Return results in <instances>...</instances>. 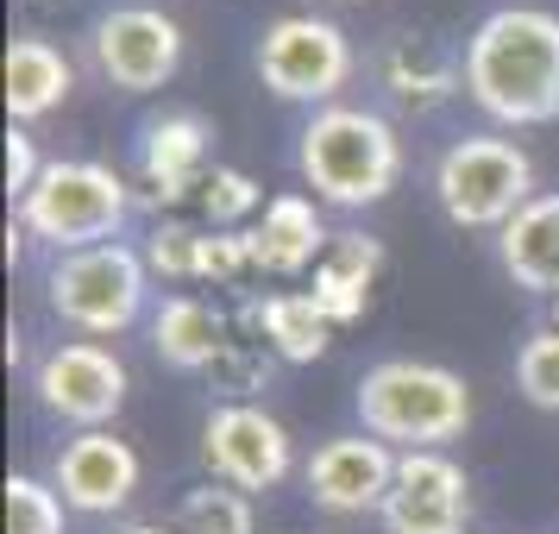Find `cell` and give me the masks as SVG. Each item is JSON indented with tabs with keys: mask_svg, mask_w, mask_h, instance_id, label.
Returning <instances> with one entry per match:
<instances>
[{
	"mask_svg": "<svg viewBox=\"0 0 559 534\" xmlns=\"http://www.w3.org/2000/svg\"><path fill=\"white\" fill-rule=\"evenodd\" d=\"M321 246H328V227H321L314 202H302V195H271V202H264V221L252 227L258 271L296 277V271H308V264L321 258Z\"/></svg>",
	"mask_w": 559,
	"mask_h": 534,
	"instance_id": "19",
	"label": "cell"
},
{
	"mask_svg": "<svg viewBox=\"0 0 559 534\" xmlns=\"http://www.w3.org/2000/svg\"><path fill=\"white\" fill-rule=\"evenodd\" d=\"M497 258L515 277V289L534 296H559V195H534L503 233H497Z\"/></svg>",
	"mask_w": 559,
	"mask_h": 534,
	"instance_id": "16",
	"label": "cell"
},
{
	"mask_svg": "<svg viewBox=\"0 0 559 534\" xmlns=\"http://www.w3.org/2000/svg\"><path fill=\"white\" fill-rule=\"evenodd\" d=\"M38 177H45V164H38V152H32L26 132L13 127V132H7V195H13V202H26Z\"/></svg>",
	"mask_w": 559,
	"mask_h": 534,
	"instance_id": "28",
	"label": "cell"
},
{
	"mask_svg": "<svg viewBox=\"0 0 559 534\" xmlns=\"http://www.w3.org/2000/svg\"><path fill=\"white\" fill-rule=\"evenodd\" d=\"M202 246L207 233L202 227H182V221H164V227H152V239H145V264L152 271H164V277H202Z\"/></svg>",
	"mask_w": 559,
	"mask_h": 534,
	"instance_id": "27",
	"label": "cell"
},
{
	"mask_svg": "<svg viewBox=\"0 0 559 534\" xmlns=\"http://www.w3.org/2000/svg\"><path fill=\"white\" fill-rule=\"evenodd\" d=\"M51 484H57V497L70 509H82V515L127 509L132 490H139V453H132L127 440H114L107 428H88L57 453Z\"/></svg>",
	"mask_w": 559,
	"mask_h": 534,
	"instance_id": "13",
	"label": "cell"
},
{
	"mask_svg": "<svg viewBox=\"0 0 559 534\" xmlns=\"http://www.w3.org/2000/svg\"><path fill=\"white\" fill-rule=\"evenodd\" d=\"M145 252H132V246H88V252H63L51 264V283H45V296H51V315L57 321H70L82 333H120L139 321V308H145Z\"/></svg>",
	"mask_w": 559,
	"mask_h": 534,
	"instance_id": "6",
	"label": "cell"
},
{
	"mask_svg": "<svg viewBox=\"0 0 559 534\" xmlns=\"http://www.w3.org/2000/svg\"><path fill=\"white\" fill-rule=\"evenodd\" d=\"M396 459L390 440L378 434H340V440H321L314 459H308V497L328 509V515H371L383 509L390 484H396Z\"/></svg>",
	"mask_w": 559,
	"mask_h": 534,
	"instance_id": "11",
	"label": "cell"
},
{
	"mask_svg": "<svg viewBox=\"0 0 559 534\" xmlns=\"http://www.w3.org/2000/svg\"><path fill=\"white\" fill-rule=\"evenodd\" d=\"M465 95L503 127L559 120V20L540 7H503L465 38Z\"/></svg>",
	"mask_w": 559,
	"mask_h": 534,
	"instance_id": "1",
	"label": "cell"
},
{
	"mask_svg": "<svg viewBox=\"0 0 559 534\" xmlns=\"http://www.w3.org/2000/svg\"><path fill=\"white\" fill-rule=\"evenodd\" d=\"M271 371H277V365H271V353H264L258 340H246V333H239L227 353L207 365V390H214L221 403H252L258 390H271Z\"/></svg>",
	"mask_w": 559,
	"mask_h": 534,
	"instance_id": "23",
	"label": "cell"
},
{
	"mask_svg": "<svg viewBox=\"0 0 559 534\" xmlns=\"http://www.w3.org/2000/svg\"><path fill=\"white\" fill-rule=\"evenodd\" d=\"M308 189L333 207H371L403 177V139L371 107H321L296 145Z\"/></svg>",
	"mask_w": 559,
	"mask_h": 534,
	"instance_id": "3",
	"label": "cell"
},
{
	"mask_svg": "<svg viewBox=\"0 0 559 534\" xmlns=\"http://www.w3.org/2000/svg\"><path fill=\"white\" fill-rule=\"evenodd\" d=\"M252 497L246 490H233V484H202V490H189L177 503V529L182 534H252Z\"/></svg>",
	"mask_w": 559,
	"mask_h": 534,
	"instance_id": "22",
	"label": "cell"
},
{
	"mask_svg": "<svg viewBox=\"0 0 559 534\" xmlns=\"http://www.w3.org/2000/svg\"><path fill=\"white\" fill-rule=\"evenodd\" d=\"M120 534H182V529H164V522H132V529H120Z\"/></svg>",
	"mask_w": 559,
	"mask_h": 534,
	"instance_id": "29",
	"label": "cell"
},
{
	"mask_svg": "<svg viewBox=\"0 0 559 534\" xmlns=\"http://www.w3.org/2000/svg\"><path fill=\"white\" fill-rule=\"evenodd\" d=\"M433 195L453 227H497L503 233L534 202V164L509 139H459L433 164Z\"/></svg>",
	"mask_w": 559,
	"mask_h": 534,
	"instance_id": "5",
	"label": "cell"
},
{
	"mask_svg": "<svg viewBox=\"0 0 559 534\" xmlns=\"http://www.w3.org/2000/svg\"><path fill=\"white\" fill-rule=\"evenodd\" d=\"M38 403L51 408L57 422H76L82 434L102 428L127 403V365L95 340H70V346L45 353V365H38Z\"/></svg>",
	"mask_w": 559,
	"mask_h": 534,
	"instance_id": "10",
	"label": "cell"
},
{
	"mask_svg": "<svg viewBox=\"0 0 559 534\" xmlns=\"http://www.w3.org/2000/svg\"><path fill=\"white\" fill-rule=\"evenodd\" d=\"M233 340H239V333H233L227 308L202 302V296H170V302L157 308V321H152L157 358L177 365V371H207Z\"/></svg>",
	"mask_w": 559,
	"mask_h": 534,
	"instance_id": "17",
	"label": "cell"
},
{
	"mask_svg": "<svg viewBox=\"0 0 559 534\" xmlns=\"http://www.w3.org/2000/svg\"><path fill=\"white\" fill-rule=\"evenodd\" d=\"M127 207L132 189L120 182V170L88 157H51L20 202V227L51 239L57 252H88V246H114V233L127 227Z\"/></svg>",
	"mask_w": 559,
	"mask_h": 534,
	"instance_id": "4",
	"label": "cell"
},
{
	"mask_svg": "<svg viewBox=\"0 0 559 534\" xmlns=\"http://www.w3.org/2000/svg\"><path fill=\"white\" fill-rule=\"evenodd\" d=\"M378 82L403 114H433L465 88V57H453L428 32H396L378 51Z\"/></svg>",
	"mask_w": 559,
	"mask_h": 534,
	"instance_id": "14",
	"label": "cell"
},
{
	"mask_svg": "<svg viewBox=\"0 0 559 534\" xmlns=\"http://www.w3.org/2000/svg\"><path fill=\"white\" fill-rule=\"evenodd\" d=\"M515 390L528 396L534 408H559V333L554 328H540L515 353Z\"/></svg>",
	"mask_w": 559,
	"mask_h": 534,
	"instance_id": "26",
	"label": "cell"
},
{
	"mask_svg": "<svg viewBox=\"0 0 559 534\" xmlns=\"http://www.w3.org/2000/svg\"><path fill=\"white\" fill-rule=\"evenodd\" d=\"M202 459L221 484L252 497V490L283 484V472H289V434H283L277 415H264L252 403H221L202 428Z\"/></svg>",
	"mask_w": 559,
	"mask_h": 534,
	"instance_id": "9",
	"label": "cell"
},
{
	"mask_svg": "<svg viewBox=\"0 0 559 534\" xmlns=\"http://www.w3.org/2000/svg\"><path fill=\"white\" fill-rule=\"evenodd\" d=\"M258 76L277 102H333L353 76V45L333 20L289 13L258 38Z\"/></svg>",
	"mask_w": 559,
	"mask_h": 534,
	"instance_id": "7",
	"label": "cell"
},
{
	"mask_svg": "<svg viewBox=\"0 0 559 534\" xmlns=\"http://www.w3.org/2000/svg\"><path fill=\"white\" fill-rule=\"evenodd\" d=\"M547 328H554V333H559V296H554V315H547Z\"/></svg>",
	"mask_w": 559,
	"mask_h": 534,
	"instance_id": "30",
	"label": "cell"
},
{
	"mask_svg": "<svg viewBox=\"0 0 559 534\" xmlns=\"http://www.w3.org/2000/svg\"><path fill=\"white\" fill-rule=\"evenodd\" d=\"M63 509L70 503L57 497V484L26 472L7 478V534H63Z\"/></svg>",
	"mask_w": 559,
	"mask_h": 534,
	"instance_id": "24",
	"label": "cell"
},
{
	"mask_svg": "<svg viewBox=\"0 0 559 534\" xmlns=\"http://www.w3.org/2000/svg\"><path fill=\"white\" fill-rule=\"evenodd\" d=\"M70 95V57L51 38H13L7 45V114L13 120H45Z\"/></svg>",
	"mask_w": 559,
	"mask_h": 534,
	"instance_id": "20",
	"label": "cell"
},
{
	"mask_svg": "<svg viewBox=\"0 0 559 534\" xmlns=\"http://www.w3.org/2000/svg\"><path fill=\"white\" fill-rule=\"evenodd\" d=\"M358 422L403 453H440L472 422V390L459 371L428 358H383L358 378Z\"/></svg>",
	"mask_w": 559,
	"mask_h": 534,
	"instance_id": "2",
	"label": "cell"
},
{
	"mask_svg": "<svg viewBox=\"0 0 559 534\" xmlns=\"http://www.w3.org/2000/svg\"><path fill=\"white\" fill-rule=\"evenodd\" d=\"M378 515L390 534H465L472 484L447 453H403Z\"/></svg>",
	"mask_w": 559,
	"mask_h": 534,
	"instance_id": "12",
	"label": "cell"
},
{
	"mask_svg": "<svg viewBox=\"0 0 559 534\" xmlns=\"http://www.w3.org/2000/svg\"><path fill=\"white\" fill-rule=\"evenodd\" d=\"M207 120L202 114H164L145 127V189L152 202H182L189 189H202L207 177Z\"/></svg>",
	"mask_w": 559,
	"mask_h": 534,
	"instance_id": "15",
	"label": "cell"
},
{
	"mask_svg": "<svg viewBox=\"0 0 559 534\" xmlns=\"http://www.w3.org/2000/svg\"><path fill=\"white\" fill-rule=\"evenodd\" d=\"M378 271H383V246H378V239H365V233H346V239L314 264V302L333 315V328L365 315Z\"/></svg>",
	"mask_w": 559,
	"mask_h": 534,
	"instance_id": "21",
	"label": "cell"
},
{
	"mask_svg": "<svg viewBox=\"0 0 559 534\" xmlns=\"http://www.w3.org/2000/svg\"><path fill=\"white\" fill-rule=\"evenodd\" d=\"M88 45H95L102 76L120 95H152V88H164L177 76L182 63V32L157 7H114V13H102Z\"/></svg>",
	"mask_w": 559,
	"mask_h": 534,
	"instance_id": "8",
	"label": "cell"
},
{
	"mask_svg": "<svg viewBox=\"0 0 559 534\" xmlns=\"http://www.w3.org/2000/svg\"><path fill=\"white\" fill-rule=\"evenodd\" d=\"M252 333H264V346L283 358V365H314L333 340V315L314 302V289H283V296H264V302H246L239 315Z\"/></svg>",
	"mask_w": 559,
	"mask_h": 534,
	"instance_id": "18",
	"label": "cell"
},
{
	"mask_svg": "<svg viewBox=\"0 0 559 534\" xmlns=\"http://www.w3.org/2000/svg\"><path fill=\"white\" fill-rule=\"evenodd\" d=\"M195 195H202V214H207L221 233H233V221H246V214L264 202V195H258V182L246 177V170H233V164H214Z\"/></svg>",
	"mask_w": 559,
	"mask_h": 534,
	"instance_id": "25",
	"label": "cell"
}]
</instances>
